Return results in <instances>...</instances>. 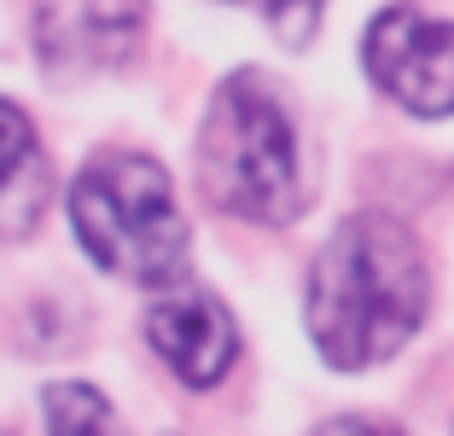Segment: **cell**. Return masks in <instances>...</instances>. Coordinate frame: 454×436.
<instances>
[{"label": "cell", "mask_w": 454, "mask_h": 436, "mask_svg": "<svg viewBox=\"0 0 454 436\" xmlns=\"http://www.w3.org/2000/svg\"><path fill=\"white\" fill-rule=\"evenodd\" d=\"M431 308V262L396 215L361 210L326 233L309 268V344L333 372H367L408 349Z\"/></svg>", "instance_id": "obj_1"}, {"label": "cell", "mask_w": 454, "mask_h": 436, "mask_svg": "<svg viewBox=\"0 0 454 436\" xmlns=\"http://www.w3.org/2000/svg\"><path fill=\"white\" fill-rule=\"evenodd\" d=\"M199 186L222 215L286 227L303 210V158L286 105L256 70H233L215 88L199 128Z\"/></svg>", "instance_id": "obj_2"}, {"label": "cell", "mask_w": 454, "mask_h": 436, "mask_svg": "<svg viewBox=\"0 0 454 436\" xmlns=\"http://www.w3.org/2000/svg\"><path fill=\"white\" fill-rule=\"evenodd\" d=\"M70 227L88 262L111 279L169 291L187 279V215L175 210V186L140 152H106L70 181Z\"/></svg>", "instance_id": "obj_3"}, {"label": "cell", "mask_w": 454, "mask_h": 436, "mask_svg": "<svg viewBox=\"0 0 454 436\" xmlns=\"http://www.w3.org/2000/svg\"><path fill=\"white\" fill-rule=\"evenodd\" d=\"M361 65L379 93L414 117H454V24L419 6H385L361 35Z\"/></svg>", "instance_id": "obj_4"}, {"label": "cell", "mask_w": 454, "mask_h": 436, "mask_svg": "<svg viewBox=\"0 0 454 436\" xmlns=\"http://www.w3.org/2000/svg\"><path fill=\"white\" fill-rule=\"evenodd\" d=\"M146 344L187 390H210L239 361V326L210 285L181 279L146 308Z\"/></svg>", "instance_id": "obj_5"}, {"label": "cell", "mask_w": 454, "mask_h": 436, "mask_svg": "<svg viewBox=\"0 0 454 436\" xmlns=\"http://www.w3.org/2000/svg\"><path fill=\"white\" fill-rule=\"evenodd\" d=\"M146 35V0H47L35 47L53 70H117Z\"/></svg>", "instance_id": "obj_6"}, {"label": "cell", "mask_w": 454, "mask_h": 436, "mask_svg": "<svg viewBox=\"0 0 454 436\" xmlns=\"http://www.w3.org/2000/svg\"><path fill=\"white\" fill-rule=\"evenodd\" d=\"M0 122H6V238H29L47 210V158L35 145L24 105L18 99H0Z\"/></svg>", "instance_id": "obj_7"}, {"label": "cell", "mask_w": 454, "mask_h": 436, "mask_svg": "<svg viewBox=\"0 0 454 436\" xmlns=\"http://www.w3.org/2000/svg\"><path fill=\"white\" fill-rule=\"evenodd\" d=\"M41 413H47V436H122L111 401L94 384H47Z\"/></svg>", "instance_id": "obj_8"}, {"label": "cell", "mask_w": 454, "mask_h": 436, "mask_svg": "<svg viewBox=\"0 0 454 436\" xmlns=\"http://www.w3.org/2000/svg\"><path fill=\"white\" fill-rule=\"evenodd\" d=\"M233 6H251L286 47H309L315 29H321V18H326V0H233Z\"/></svg>", "instance_id": "obj_9"}, {"label": "cell", "mask_w": 454, "mask_h": 436, "mask_svg": "<svg viewBox=\"0 0 454 436\" xmlns=\"http://www.w3.org/2000/svg\"><path fill=\"white\" fill-rule=\"evenodd\" d=\"M309 436H402V431H396V424H385V419H361V413H338V419L315 424Z\"/></svg>", "instance_id": "obj_10"}]
</instances>
